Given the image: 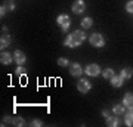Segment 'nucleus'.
Instances as JSON below:
<instances>
[{
	"label": "nucleus",
	"mask_w": 133,
	"mask_h": 127,
	"mask_svg": "<svg viewBox=\"0 0 133 127\" xmlns=\"http://www.w3.org/2000/svg\"><path fill=\"white\" fill-rule=\"evenodd\" d=\"M14 59H15V62H16V64H19V65H24L25 61H27V56H25L24 52H21V50H15Z\"/></svg>",
	"instance_id": "obj_6"
},
{
	"label": "nucleus",
	"mask_w": 133,
	"mask_h": 127,
	"mask_svg": "<svg viewBox=\"0 0 133 127\" xmlns=\"http://www.w3.org/2000/svg\"><path fill=\"white\" fill-rule=\"evenodd\" d=\"M25 124V121H24V118H21V117H18V118H14V126H18V127H22Z\"/></svg>",
	"instance_id": "obj_19"
},
{
	"label": "nucleus",
	"mask_w": 133,
	"mask_h": 127,
	"mask_svg": "<svg viewBox=\"0 0 133 127\" xmlns=\"http://www.w3.org/2000/svg\"><path fill=\"white\" fill-rule=\"evenodd\" d=\"M114 112L117 114V115L123 114L124 112V105H123V106H121V105H115V106H114Z\"/></svg>",
	"instance_id": "obj_20"
},
{
	"label": "nucleus",
	"mask_w": 133,
	"mask_h": 127,
	"mask_svg": "<svg viewBox=\"0 0 133 127\" xmlns=\"http://www.w3.org/2000/svg\"><path fill=\"white\" fill-rule=\"evenodd\" d=\"M84 38H86V34L81 30H77V31L71 33L70 36H66V38L64 40V44L68 47H77L84 42Z\"/></svg>",
	"instance_id": "obj_1"
},
{
	"label": "nucleus",
	"mask_w": 133,
	"mask_h": 127,
	"mask_svg": "<svg viewBox=\"0 0 133 127\" xmlns=\"http://www.w3.org/2000/svg\"><path fill=\"white\" fill-rule=\"evenodd\" d=\"M117 124H118V120H117V118H114V117H108V118H107V126L115 127Z\"/></svg>",
	"instance_id": "obj_17"
},
{
	"label": "nucleus",
	"mask_w": 133,
	"mask_h": 127,
	"mask_svg": "<svg viewBox=\"0 0 133 127\" xmlns=\"http://www.w3.org/2000/svg\"><path fill=\"white\" fill-rule=\"evenodd\" d=\"M102 114H104V117H107V118L109 117V114H108V111H104V112H102Z\"/></svg>",
	"instance_id": "obj_27"
},
{
	"label": "nucleus",
	"mask_w": 133,
	"mask_h": 127,
	"mask_svg": "<svg viewBox=\"0 0 133 127\" xmlns=\"http://www.w3.org/2000/svg\"><path fill=\"white\" fill-rule=\"evenodd\" d=\"M58 65L59 66H66L68 65V59H65V58H59V59H58Z\"/></svg>",
	"instance_id": "obj_22"
},
{
	"label": "nucleus",
	"mask_w": 133,
	"mask_h": 127,
	"mask_svg": "<svg viewBox=\"0 0 133 127\" xmlns=\"http://www.w3.org/2000/svg\"><path fill=\"white\" fill-rule=\"evenodd\" d=\"M9 124H14V118L5 117L3 118V121H2V126H9Z\"/></svg>",
	"instance_id": "obj_21"
},
{
	"label": "nucleus",
	"mask_w": 133,
	"mask_h": 127,
	"mask_svg": "<svg viewBox=\"0 0 133 127\" xmlns=\"http://www.w3.org/2000/svg\"><path fill=\"white\" fill-rule=\"evenodd\" d=\"M123 77L121 75H114L112 78H111V84L114 86V87H121L123 86Z\"/></svg>",
	"instance_id": "obj_11"
},
{
	"label": "nucleus",
	"mask_w": 133,
	"mask_h": 127,
	"mask_svg": "<svg viewBox=\"0 0 133 127\" xmlns=\"http://www.w3.org/2000/svg\"><path fill=\"white\" fill-rule=\"evenodd\" d=\"M99 72H101V68L98 64H89V65L86 66V74L90 75V77H96Z\"/></svg>",
	"instance_id": "obj_4"
},
{
	"label": "nucleus",
	"mask_w": 133,
	"mask_h": 127,
	"mask_svg": "<svg viewBox=\"0 0 133 127\" xmlns=\"http://www.w3.org/2000/svg\"><path fill=\"white\" fill-rule=\"evenodd\" d=\"M92 22H93V21H92V18H84L83 21H81V27H83V28H86V30L90 28Z\"/></svg>",
	"instance_id": "obj_16"
},
{
	"label": "nucleus",
	"mask_w": 133,
	"mask_h": 127,
	"mask_svg": "<svg viewBox=\"0 0 133 127\" xmlns=\"http://www.w3.org/2000/svg\"><path fill=\"white\" fill-rule=\"evenodd\" d=\"M126 124L132 127L133 126V109H130L127 114H126Z\"/></svg>",
	"instance_id": "obj_14"
},
{
	"label": "nucleus",
	"mask_w": 133,
	"mask_h": 127,
	"mask_svg": "<svg viewBox=\"0 0 133 127\" xmlns=\"http://www.w3.org/2000/svg\"><path fill=\"white\" fill-rule=\"evenodd\" d=\"M25 71H27V70H25L24 66L19 65V66H18V70H16V74H18V75H24V74H25Z\"/></svg>",
	"instance_id": "obj_24"
},
{
	"label": "nucleus",
	"mask_w": 133,
	"mask_h": 127,
	"mask_svg": "<svg viewBox=\"0 0 133 127\" xmlns=\"http://www.w3.org/2000/svg\"><path fill=\"white\" fill-rule=\"evenodd\" d=\"M58 25L62 28V31H68V28H70V24H71V19H70V16H66V15H59L56 19Z\"/></svg>",
	"instance_id": "obj_2"
},
{
	"label": "nucleus",
	"mask_w": 133,
	"mask_h": 127,
	"mask_svg": "<svg viewBox=\"0 0 133 127\" xmlns=\"http://www.w3.org/2000/svg\"><path fill=\"white\" fill-rule=\"evenodd\" d=\"M9 44H10V37L5 33L3 36H2V38H0V47L3 49V47H8Z\"/></svg>",
	"instance_id": "obj_12"
},
{
	"label": "nucleus",
	"mask_w": 133,
	"mask_h": 127,
	"mask_svg": "<svg viewBox=\"0 0 133 127\" xmlns=\"http://www.w3.org/2000/svg\"><path fill=\"white\" fill-rule=\"evenodd\" d=\"M84 8H86V5H84L83 0H76L74 5H72V12H74V14H81V12L84 10Z\"/></svg>",
	"instance_id": "obj_7"
},
{
	"label": "nucleus",
	"mask_w": 133,
	"mask_h": 127,
	"mask_svg": "<svg viewBox=\"0 0 133 127\" xmlns=\"http://www.w3.org/2000/svg\"><path fill=\"white\" fill-rule=\"evenodd\" d=\"M121 77L123 78H130L133 75V68H124V70H121Z\"/></svg>",
	"instance_id": "obj_13"
},
{
	"label": "nucleus",
	"mask_w": 133,
	"mask_h": 127,
	"mask_svg": "<svg viewBox=\"0 0 133 127\" xmlns=\"http://www.w3.org/2000/svg\"><path fill=\"white\" fill-rule=\"evenodd\" d=\"M123 105L129 109H133V93H127L123 99Z\"/></svg>",
	"instance_id": "obj_10"
},
{
	"label": "nucleus",
	"mask_w": 133,
	"mask_h": 127,
	"mask_svg": "<svg viewBox=\"0 0 133 127\" xmlns=\"http://www.w3.org/2000/svg\"><path fill=\"white\" fill-rule=\"evenodd\" d=\"M81 72H83V70H81V65L80 64H71V66H70V74L74 75V77H78V75H81Z\"/></svg>",
	"instance_id": "obj_8"
},
{
	"label": "nucleus",
	"mask_w": 133,
	"mask_h": 127,
	"mask_svg": "<svg viewBox=\"0 0 133 127\" xmlns=\"http://www.w3.org/2000/svg\"><path fill=\"white\" fill-rule=\"evenodd\" d=\"M102 75H104V78H107V80H111V78L114 77V71L111 70V68H107V70L102 72Z\"/></svg>",
	"instance_id": "obj_15"
},
{
	"label": "nucleus",
	"mask_w": 133,
	"mask_h": 127,
	"mask_svg": "<svg viewBox=\"0 0 133 127\" xmlns=\"http://www.w3.org/2000/svg\"><path fill=\"white\" fill-rule=\"evenodd\" d=\"M0 61H2V64H5V65H9L10 62L14 61V55H10V53H8V52H2Z\"/></svg>",
	"instance_id": "obj_9"
},
{
	"label": "nucleus",
	"mask_w": 133,
	"mask_h": 127,
	"mask_svg": "<svg viewBox=\"0 0 133 127\" xmlns=\"http://www.w3.org/2000/svg\"><path fill=\"white\" fill-rule=\"evenodd\" d=\"M5 8H6V10H14L15 9V2L14 0H5Z\"/></svg>",
	"instance_id": "obj_18"
},
{
	"label": "nucleus",
	"mask_w": 133,
	"mask_h": 127,
	"mask_svg": "<svg viewBox=\"0 0 133 127\" xmlns=\"http://www.w3.org/2000/svg\"><path fill=\"white\" fill-rule=\"evenodd\" d=\"M5 14H6V8H5V6H2V8H0V15L3 16Z\"/></svg>",
	"instance_id": "obj_26"
},
{
	"label": "nucleus",
	"mask_w": 133,
	"mask_h": 127,
	"mask_svg": "<svg viewBox=\"0 0 133 127\" xmlns=\"http://www.w3.org/2000/svg\"><path fill=\"white\" fill-rule=\"evenodd\" d=\"M43 123L40 121V120H34V121H31V126H42Z\"/></svg>",
	"instance_id": "obj_25"
},
{
	"label": "nucleus",
	"mask_w": 133,
	"mask_h": 127,
	"mask_svg": "<svg viewBox=\"0 0 133 127\" xmlns=\"http://www.w3.org/2000/svg\"><path fill=\"white\" fill-rule=\"evenodd\" d=\"M77 89L80 90L81 93H87V92L92 89L90 81H87V80H80L78 83H77Z\"/></svg>",
	"instance_id": "obj_5"
},
{
	"label": "nucleus",
	"mask_w": 133,
	"mask_h": 127,
	"mask_svg": "<svg viewBox=\"0 0 133 127\" xmlns=\"http://www.w3.org/2000/svg\"><path fill=\"white\" fill-rule=\"evenodd\" d=\"M90 44L92 46H95V47H102L105 44V40H104V37H102L101 34L95 33V34H92L90 36Z\"/></svg>",
	"instance_id": "obj_3"
},
{
	"label": "nucleus",
	"mask_w": 133,
	"mask_h": 127,
	"mask_svg": "<svg viewBox=\"0 0 133 127\" xmlns=\"http://www.w3.org/2000/svg\"><path fill=\"white\" fill-rule=\"evenodd\" d=\"M126 10L130 12V14H133V0H130L127 5H126Z\"/></svg>",
	"instance_id": "obj_23"
}]
</instances>
